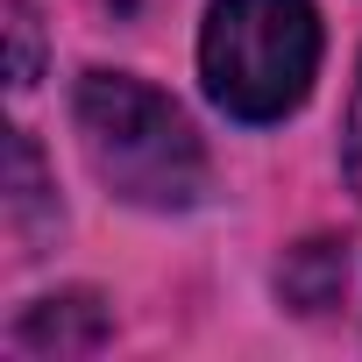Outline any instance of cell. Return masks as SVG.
Returning a JSON list of instances; mask_svg holds the SVG:
<instances>
[{
  "instance_id": "cell-1",
  "label": "cell",
  "mask_w": 362,
  "mask_h": 362,
  "mask_svg": "<svg viewBox=\"0 0 362 362\" xmlns=\"http://www.w3.org/2000/svg\"><path fill=\"white\" fill-rule=\"evenodd\" d=\"M71 128L93 177L142 214H192L214 192L199 128L170 93H156L135 71H86L71 86Z\"/></svg>"
},
{
  "instance_id": "cell-2",
  "label": "cell",
  "mask_w": 362,
  "mask_h": 362,
  "mask_svg": "<svg viewBox=\"0 0 362 362\" xmlns=\"http://www.w3.org/2000/svg\"><path fill=\"white\" fill-rule=\"evenodd\" d=\"M199 78L206 100L242 128L298 114L320 78L313 0H214L199 22Z\"/></svg>"
},
{
  "instance_id": "cell-3",
  "label": "cell",
  "mask_w": 362,
  "mask_h": 362,
  "mask_svg": "<svg viewBox=\"0 0 362 362\" xmlns=\"http://www.w3.org/2000/svg\"><path fill=\"white\" fill-rule=\"evenodd\" d=\"M15 341L29 355H86L107 341V305L93 291H64V298H36L15 320Z\"/></svg>"
},
{
  "instance_id": "cell-4",
  "label": "cell",
  "mask_w": 362,
  "mask_h": 362,
  "mask_svg": "<svg viewBox=\"0 0 362 362\" xmlns=\"http://www.w3.org/2000/svg\"><path fill=\"white\" fill-rule=\"evenodd\" d=\"M8 228L22 242H36L43 228H57V199L43 185V156L22 128H8Z\"/></svg>"
},
{
  "instance_id": "cell-5",
  "label": "cell",
  "mask_w": 362,
  "mask_h": 362,
  "mask_svg": "<svg viewBox=\"0 0 362 362\" xmlns=\"http://www.w3.org/2000/svg\"><path fill=\"white\" fill-rule=\"evenodd\" d=\"M8 43H15L8 86H36V71H43V29H36V8H29V0H8Z\"/></svg>"
},
{
  "instance_id": "cell-6",
  "label": "cell",
  "mask_w": 362,
  "mask_h": 362,
  "mask_svg": "<svg viewBox=\"0 0 362 362\" xmlns=\"http://www.w3.org/2000/svg\"><path fill=\"white\" fill-rule=\"evenodd\" d=\"M341 170H348V185L362 192V71H355V93H348V121H341Z\"/></svg>"
},
{
  "instance_id": "cell-7",
  "label": "cell",
  "mask_w": 362,
  "mask_h": 362,
  "mask_svg": "<svg viewBox=\"0 0 362 362\" xmlns=\"http://www.w3.org/2000/svg\"><path fill=\"white\" fill-rule=\"evenodd\" d=\"M107 8H114V15H135V0H107Z\"/></svg>"
}]
</instances>
